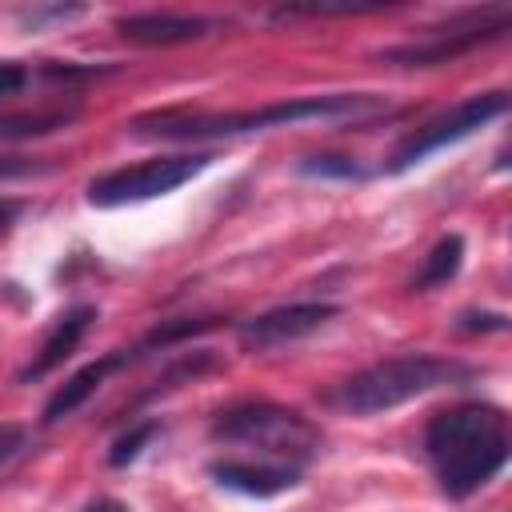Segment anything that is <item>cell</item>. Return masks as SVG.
Returning <instances> with one entry per match:
<instances>
[{
    "mask_svg": "<svg viewBox=\"0 0 512 512\" xmlns=\"http://www.w3.org/2000/svg\"><path fill=\"white\" fill-rule=\"evenodd\" d=\"M508 448V416L492 404H456L436 412L424 428V452L452 500L480 492L508 464Z\"/></svg>",
    "mask_w": 512,
    "mask_h": 512,
    "instance_id": "6da1fadb",
    "label": "cell"
},
{
    "mask_svg": "<svg viewBox=\"0 0 512 512\" xmlns=\"http://www.w3.org/2000/svg\"><path fill=\"white\" fill-rule=\"evenodd\" d=\"M212 476L216 484L232 488V492H244V496H280L288 488H296V468L288 464H252V460H220L212 464Z\"/></svg>",
    "mask_w": 512,
    "mask_h": 512,
    "instance_id": "30bf717a",
    "label": "cell"
},
{
    "mask_svg": "<svg viewBox=\"0 0 512 512\" xmlns=\"http://www.w3.org/2000/svg\"><path fill=\"white\" fill-rule=\"evenodd\" d=\"M504 112H508V92L468 96V100H460L452 112H444V116L428 120L424 128H416V132L392 152V164H388V168H392V172H404V168L420 164L424 156H432V152H440V148H448V144L472 136L476 128H484L488 120H496V116H504Z\"/></svg>",
    "mask_w": 512,
    "mask_h": 512,
    "instance_id": "8992f818",
    "label": "cell"
},
{
    "mask_svg": "<svg viewBox=\"0 0 512 512\" xmlns=\"http://www.w3.org/2000/svg\"><path fill=\"white\" fill-rule=\"evenodd\" d=\"M152 436H156V424H152V420H148V424H136L132 432H124V436H120V440L112 444L108 460H112L116 468H120V464H128V460H136V456L144 452V444H148Z\"/></svg>",
    "mask_w": 512,
    "mask_h": 512,
    "instance_id": "9a60e30c",
    "label": "cell"
},
{
    "mask_svg": "<svg viewBox=\"0 0 512 512\" xmlns=\"http://www.w3.org/2000/svg\"><path fill=\"white\" fill-rule=\"evenodd\" d=\"M20 212H24V204H20V200H8V196H0V236H4V232L16 224V216H20Z\"/></svg>",
    "mask_w": 512,
    "mask_h": 512,
    "instance_id": "44dd1931",
    "label": "cell"
},
{
    "mask_svg": "<svg viewBox=\"0 0 512 512\" xmlns=\"http://www.w3.org/2000/svg\"><path fill=\"white\" fill-rule=\"evenodd\" d=\"M332 316H336L332 304H284V308H272V312L252 316L240 328V340H244V348L268 352V348H280V344H292V340L316 332Z\"/></svg>",
    "mask_w": 512,
    "mask_h": 512,
    "instance_id": "ba28073f",
    "label": "cell"
},
{
    "mask_svg": "<svg viewBox=\"0 0 512 512\" xmlns=\"http://www.w3.org/2000/svg\"><path fill=\"white\" fill-rule=\"evenodd\" d=\"M116 32L132 44H188L208 36L212 20L192 12H132V16H116Z\"/></svg>",
    "mask_w": 512,
    "mask_h": 512,
    "instance_id": "9c48e42d",
    "label": "cell"
},
{
    "mask_svg": "<svg viewBox=\"0 0 512 512\" xmlns=\"http://www.w3.org/2000/svg\"><path fill=\"white\" fill-rule=\"evenodd\" d=\"M24 436H28V432H24L20 424H0V464H8V460L24 448Z\"/></svg>",
    "mask_w": 512,
    "mask_h": 512,
    "instance_id": "ac0fdd59",
    "label": "cell"
},
{
    "mask_svg": "<svg viewBox=\"0 0 512 512\" xmlns=\"http://www.w3.org/2000/svg\"><path fill=\"white\" fill-rule=\"evenodd\" d=\"M216 156L212 152H176V156H152L140 160L132 168H116L100 180L88 184V200L96 208H120V204H140V200H156L176 192L180 184H188L196 172H204Z\"/></svg>",
    "mask_w": 512,
    "mask_h": 512,
    "instance_id": "5b68a950",
    "label": "cell"
},
{
    "mask_svg": "<svg viewBox=\"0 0 512 512\" xmlns=\"http://www.w3.org/2000/svg\"><path fill=\"white\" fill-rule=\"evenodd\" d=\"M388 108L376 96H352V92H336V96H296V100H280V104H264V108H248V112H184V108H168V112H148L132 120L136 136H156V140H212V136H244V132H268V128H288V124H304V120H356V116H372Z\"/></svg>",
    "mask_w": 512,
    "mask_h": 512,
    "instance_id": "7a4b0ae2",
    "label": "cell"
},
{
    "mask_svg": "<svg viewBox=\"0 0 512 512\" xmlns=\"http://www.w3.org/2000/svg\"><path fill=\"white\" fill-rule=\"evenodd\" d=\"M460 256H464V240H460V236H440V240L432 244V252L424 256V268H420V276L412 280V288H416V292H428V288L452 280L456 268H460Z\"/></svg>",
    "mask_w": 512,
    "mask_h": 512,
    "instance_id": "4fadbf2b",
    "label": "cell"
},
{
    "mask_svg": "<svg viewBox=\"0 0 512 512\" xmlns=\"http://www.w3.org/2000/svg\"><path fill=\"white\" fill-rule=\"evenodd\" d=\"M28 84V68L20 60H0V100L16 96Z\"/></svg>",
    "mask_w": 512,
    "mask_h": 512,
    "instance_id": "e0dca14e",
    "label": "cell"
},
{
    "mask_svg": "<svg viewBox=\"0 0 512 512\" xmlns=\"http://www.w3.org/2000/svg\"><path fill=\"white\" fill-rule=\"evenodd\" d=\"M124 364V352H108V356H100V360H92L88 368H80L64 388H56V396L44 404V420H60V416H68V412H76L100 384H104V376L112 372V368H120Z\"/></svg>",
    "mask_w": 512,
    "mask_h": 512,
    "instance_id": "7c38bea8",
    "label": "cell"
},
{
    "mask_svg": "<svg viewBox=\"0 0 512 512\" xmlns=\"http://www.w3.org/2000/svg\"><path fill=\"white\" fill-rule=\"evenodd\" d=\"M72 116L68 112H44V116H0V140H16V136H44L64 128Z\"/></svg>",
    "mask_w": 512,
    "mask_h": 512,
    "instance_id": "5bb4252c",
    "label": "cell"
},
{
    "mask_svg": "<svg viewBox=\"0 0 512 512\" xmlns=\"http://www.w3.org/2000/svg\"><path fill=\"white\" fill-rule=\"evenodd\" d=\"M84 512H128V508H124L120 500H92Z\"/></svg>",
    "mask_w": 512,
    "mask_h": 512,
    "instance_id": "7402d4cb",
    "label": "cell"
},
{
    "mask_svg": "<svg viewBox=\"0 0 512 512\" xmlns=\"http://www.w3.org/2000/svg\"><path fill=\"white\" fill-rule=\"evenodd\" d=\"M500 32H508V12L504 8H488V12H468L464 20H452L448 28H432L428 40L420 44H400V48H388L384 60H396V64H444L476 44H488L496 40Z\"/></svg>",
    "mask_w": 512,
    "mask_h": 512,
    "instance_id": "52a82bcc",
    "label": "cell"
},
{
    "mask_svg": "<svg viewBox=\"0 0 512 512\" xmlns=\"http://www.w3.org/2000/svg\"><path fill=\"white\" fill-rule=\"evenodd\" d=\"M84 8H32V12H20V24H40V20H72V16H80Z\"/></svg>",
    "mask_w": 512,
    "mask_h": 512,
    "instance_id": "d6986e66",
    "label": "cell"
},
{
    "mask_svg": "<svg viewBox=\"0 0 512 512\" xmlns=\"http://www.w3.org/2000/svg\"><path fill=\"white\" fill-rule=\"evenodd\" d=\"M460 380H468V368L456 360L428 356V352L392 356V360L368 364L356 376H348L336 392H328V404L340 412H352V416H376V412H388L396 404H408L416 396H428V392L460 384Z\"/></svg>",
    "mask_w": 512,
    "mask_h": 512,
    "instance_id": "3957f363",
    "label": "cell"
},
{
    "mask_svg": "<svg viewBox=\"0 0 512 512\" xmlns=\"http://www.w3.org/2000/svg\"><path fill=\"white\" fill-rule=\"evenodd\" d=\"M300 168H304L308 176H344V180L364 176L360 164H352V160H344V156H312V160H304Z\"/></svg>",
    "mask_w": 512,
    "mask_h": 512,
    "instance_id": "2e32d148",
    "label": "cell"
},
{
    "mask_svg": "<svg viewBox=\"0 0 512 512\" xmlns=\"http://www.w3.org/2000/svg\"><path fill=\"white\" fill-rule=\"evenodd\" d=\"M92 316H96V308H88V304H80V308H72V312H64L60 320H56V328L48 332V340L40 344V356L20 372L24 380H36V376H44V372H52L76 344H80V336L88 332V324H92Z\"/></svg>",
    "mask_w": 512,
    "mask_h": 512,
    "instance_id": "8fae6325",
    "label": "cell"
},
{
    "mask_svg": "<svg viewBox=\"0 0 512 512\" xmlns=\"http://www.w3.org/2000/svg\"><path fill=\"white\" fill-rule=\"evenodd\" d=\"M212 436L224 444L256 448L272 460H292V464L320 452V428L304 412L272 400H244L224 408L212 424Z\"/></svg>",
    "mask_w": 512,
    "mask_h": 512,
    "instance_id": "277c9868",
    "label": "cell"
},
{
    "mask_svg": "<svg viewBox=\"0 0 512 512\" xmlns=\"http://www.w3.org/2000/svg\"><path fill=\"white\" fill-rule=\"evenodd\" d=\"M40 164H32V160H24V156H16V160H0V180H12V176H28V172H36Z\"/></svg>",
    "mask_w": 512,
    "mask_h": 512,
    "instance_id": "ffe728a7",
    "label": "cell"
}]
</instances>
